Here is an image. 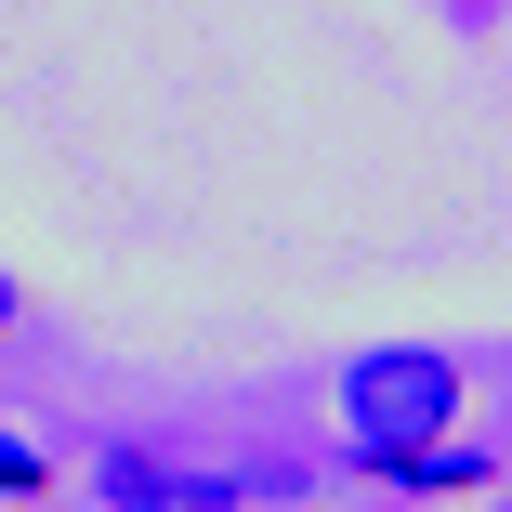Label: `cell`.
<instances>
[{
  "label": "cell",
  "instance_id": "obj_6",
  "mask_svg": "<svg viewBox=\"0 0 512 512\" xmlns=\"http://www.w3.org/2000/svg\"><path fill=\"white\" fill-rule=\"evenodd\" d=\"M421 512H473V499H421Z\"/></svg>",
  "mask_w": 512,
  "mask_h": 512
},
{
  "label": "cell",
  "instance_id": "obj_1",
  "mask_svg": "<svg viewBox=\"0 0 512 512\" xmlns=\"http://www.w3.org/2000/svg\"><path fill=\"white\" fill-rule=\"evenodd\" d=\"M460 421H473V368L447 342H368L342 368V434L355 447H434Z\"/></svg>",
  "mask_w": 512,
  "mask_h": 512
},
{
  "label": "cell",
  "instance_id": "obj_4",
  "mask_svg": "<svg viewBox=\"0 0 512 512\" xmlns=\"http://www.w3.org/2000/svg\"><path fill=\"white\" fill-rule=\"evenodd\" d=\"M0 499H53V447H27V434H0Z\"/></svg>",
  "mask_w": 512,
  "mask_h": 512
},
{
  "label": "cell",
  "instance_id": "obj_5",
  "mask_svg": "<svg viewBox=\"0 0 512 512\" xmlns=\"http://www.w3.org/2000/svg\"><path fill=\"white\" fill-rule=\"evenodd\" d=\"M14 316H27V289H14V276H0V342H14Z\"/></svg>",
  "mask_w": 512,
  "mask_h": 512
},
{
  "label": "cell",
  "instance_id": "obj_3",
  "mask_svg": "<svg viewBox=\"0 0 512 512\" xmlns=\"http://www.w3.org/2000/svg\"><path fill=\"white\" fill-rule=\"evenodd\" d=\"M368 486H407V499H486L499 486V447H460V434H434V447H342Z\"/></svg>",
  "mask_w": 512,
  "mask_h": 512
},
{
  "label": "cell",
  "instance_id": "obj_2",
  "mask_svg": "<svg viewBox=\"0 0 512 512\" xmlns=\"http://www.w3.org/2000/svg\"><path fill=\"white\" fill-rule=\"evenodd\" d=\"M92 486H106V512H237L250 499V460L237 473H197V460H171V447H92Z\"/></svg>",
  "mask_w": 512,
  "mask_h": 512
}]
</instances>
